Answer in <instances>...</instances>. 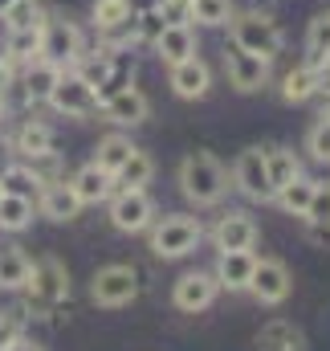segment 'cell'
I'll return each instance as SVG.
<instances>
[{
	"label": "cell",
	"instance_id": "cell-34",
	"mask_svg": "<svg viewBox=\"0 0 330 351\" xmlns=\"http://www.w3.org/2000/svg\"><path fill=\"white\" fill-rule=\"evenodd\" d=\"M29 258L16 250V245H4L0 250V290H21L29 282Z\"/></svg>",
	"mask_w": 330,
	"mask_h": 351
},
{
	"label": "cell",
	"instance_id": "cell-9",
	"mask_svg": "<svg viewBox=\"0 0 330 351\" xmlns=\"http://www.w3.org/2000/svg\"><path fill=\"white\" fill-rule=\"evenodd\" d=\"M94 302L98 306H123L139 294V274L135 265H102L94 274V286H90Z\"/></svg>",
	"mask_w": 330,
	"mask_h": 351
},
{
	"label": "cell",
	"instance_id": "cell-1",
	"mask_svg": "<svg viewBox=\"0 0 330 351\" xmlns=\"http://www.w3.org/2000/svg\"><path fill=\"white\" fill-rule=\"evenodd\" d=\"M229 37H233L237 49L257 53V58H265V62H273V58L285 49V29H281V25L273 21V12H265V8L237 12V16L229 21Z\"/></svg>",
	"mask_w": 330,
	"mask_h": 351
},
{
	"label": "cell",
	"instance_id": "cell-6",
	"mask_svg": "<svg viewBox=\"0 0 330 351\" xmlns=\"http://www.w3.org/2000/svg\"><path fill=\"white\" fill-rule=\"evenodd\" d=\"M155 221V204L147 196V188H114L110 196V225L118 233H143Z\"/></svg>",
	"mask_w": 330,
	"mask_h": 351
},
{
	"label": "cell",
	"instance_id": "cell-16",
	"mask_svg": "<svg viewBox=\"0 0 330 351\" xmlns=\"http://www.w3.org/2000/svg\"><path fill=\"white\" fill-rule=\"evenodd\" d=\"M216 290H220L216 274H200V269H196V274H183V278L175 282V306L188 311V315H196V311L212 306Z\"/></svg>",
	"mask_w": 330,
	"mask_h": 351
},
{
	"label": "cell",
	"instance_id": "cell-8",
	"mask_svg": "<svg viewBox=\"0 0 330 351\" xmlns=\"http://www.w3.org/2000/svg\"><path fill=\"white\" fill-rule=\"evenodd\" d=\"M131 21H135V0H94L90 4V25L98 37H106V45H127Z\"/></svg>",
	"mask_w": 330,
	"mask_h": 351
},
{
	"label": "cell",
	"instance_id": "cell-29",
	"mask_svg": "<svg viewBox=\"0 0 330 351\" xmlns=\"http://www.w3.org/2000/svg\"><path fill=\"white\" fill-rule=\"evenodd\" d=\"M314 184H318V180H310V176H294L285 188H277V204H281L290 217H306V208H310V200H314Z\"/></svg>",
	"mask_w": 330,
	"mask_h": 351
},
{
	"label": "cell",
	"instance_id": "cell-17",
	"mask_svg": "<svg viewBox=\"0 0 330 351\" xmlns=\"http://www.w3.org/2000/svg\"><path fill=\"white\" fill-rule=\"evenodd\" d=\"M212 241H216L220 254H229V250H253V241H257V221H253L249 213H225V217L216 221V229H212Z\"/></svg>",
	"mask_w": 330,
	"mask_h": 351
},
{
	"label": "cell",
	"instance_id": "cell-43",
	"mask_svg": "<svg viewBox=\"0 0 330 351\" xmlns=\"http://www.w3.org/2000/svg\"><path fill=\"white\" fill-rule=\"evenodd\" d=\"M12 156H16V152H12V143L0 135V180H4V172H8V168H12Z\"/></svg>",
	"mask_w": 330,
	"mask_h": 351
},
{
	"label": "cell",
	"instance_id": "cell-39",
	"mask_svg": "<svg viewBox=\"0 0 330 351\" xmlns=\"http://www.w3.org/2000/svg\"><path fill=\"white\" fill-rule=\"evenodd\" d=\"M155 8L164 12L167 25H192V16H188V4H183V0H155Z\"/></svg>",
	"mask_w": 330,
	"mask_h": 351
},
{
	"label": "cell",
	"instance_id": "cell-47",
	"mask_svg": "<svg viewBox=\"0 0 330 351\" xmlns=\"http://www.w3.org/2000/svg\"><path fill=\"white\" fill-rule=\"evenodd\" d=\"M261 4H273V0H257V8H261Z\"/></svg>",
	"mask_w": 330,
	"mask_h": 351
},
{
	"label": "cell",
	"instance_id": "cell-44",
	"mask_svg": "<svg viewBox=\"0 0 330 351\" xmlns=\"http://www.w3.org/2000/svg\"><path fill=\"white\" fill-rule=\"evenodd\" d=\"M318 94H330V62L318 66Z\"/></svg>",
	"mask_w": 330,
	"mask_h": 351
},
{
	"label": "cell",
	"instance_id": "cell-30",
	"mask_svg": "<svg viewBox=\"0 0 330 351\" xmlns=\"http://www.w3.org/2000/svg\"><path fill=\"white\" fill-rule=\"evenodd\" d=\"M29 225H33V200L4 192V196H0V229H4V233H21V229H29Z\"/></svg>",
	"mask_w": 330,
	"mask_h": 351
},
{
	"label": "cell",
	"instance_id": "cell-7",
	"mask_svg": "<svg viewBox=\"0 0 330 351\" xmlns=\"http://www.w3.org/2000/svg\"><path fill=\"white\" fill-rule=\"evenodd\" d=\"M45 102H49L58 114H66V119H82V114H94V110H98V94H94V86L86 82L78 70H62L58 86L49 90Z\"/></svg>",
	"mask_w": 330,
	"mask_h": 351
},
{
	"label": "cell",
	"instance_id": "cell-18",
	"mask_svg": "<svg viewBox=\"0 0 330 351\" xmlns=\"http://www.w3.org/2000/svg\"><path fill=\"white\" fill-rule=\"evenodd\" d=\"M58 78H62V66H53V62H45V58H33V62L21 66V78H16V82L25 90L29 106H37V102L49 98V90L58 86Z\"/></svg>",
	"mask_w": 330,
	"mask_h": 351
},
{
	"label": "cell",
	"instance_id": "cell-14",
	"mask_svg": "<svg viewBox=\"0 0 330 351\" xmlns=\"http://www.w3.org/2000/svg\"><path fill=\"white\" fill-rule=\"evenodd\" d=\"M290 286H294V278H290V269L285 262H277V258H257V269H253V282H249V290L261 298V302H285L290 298Z\"/></svg>",
	"mask_w": 330,
	"mask_h": 351
},
{
	"label": "cell",
	"instance_id": "cell-40",
	"mask_svg": "<svg viewBox=\"0 0 330 351\" xmlns=\"http://www.w3.org/2000/svg\"><path fill=\"white\" fill-rule=\"evenodd\" d=\"M21 335H16V319L12 315H0V351L8 348V343H16Z\"/></svg>",
	"mask_w": 330,
	"mask_h": 351
},
{
	"label": "cell",
	"instance_id": "cell-49",
	"mask_svg": "<svg viewBox=\"0 0 330 351\" xmlns=\"http://www.w3.org/2000/svg\"><path fill=\"white\" fill-rule=\"evenodd\" d=\"M0 196H4V184H0Z\"/></svg>",
	"mask_w": 330,
	"mask_h": 351
},
{
	"label": "cell",
	"instance_id": "cell-20",
	"mask_svg": "<svg viewBox=\"0 0 330 351\" xmlns=\"http://www.w3.org/2000/svg\"><path fill=\"white\" fill-rule=\"evenodd\" d=\"M70 188L78 192V200H82V204H102V200H110V196H114V176L102 172V168L90 160L86 168H78V172H74Z\"/></svg>",
	"mask_w": 330,
	"mask_h": 351
},
{
	"label": "cell",
	"instance_id": "cell-33",
	"mask_svg": "<svg viewBox=\"0 0 330 351\" xmlns=\"http://www.w3.org/2000/svg\"><path fill=\"white\" fill-rule=\"evenodd\" d=\"M167 29L164 12L151 4V8H135V21H131V45H155L160 33Z\"/></svg>",
	"mask_w": 330,
	"mask_h": 351
},
{
	"label": "cell",
	"instance_id": "cell-37",
	"mask_svg": "<svg viewBox=\"0 0 330 351\" xmlns=\"http://www.w3.org/2000/svg\"><path fill=\"white\" fill-rule=\"evenodd\" d=\"M306 152H310L318 164H330V114L327 110H322L318 123L310 127V135H306Z\"/></svg>",
	"mask_w": 330,
	"mask_h": 351
},
{
	"label": "cell",
	"instance_id": "cell-25",
	"mask_svg": "<svg viewBox=\"0 0 330 351\" xmlns=\"http://www.w3.org/2000/svg\"><path fill=\"white\" fill-rule=\"evenodd\" d=\"M314 94H318V66H310V62L294 66V70L281 78V98H285V102H310Z\"/></svg>",
	"mask_w": 330,
	"mask_h": 351
},
{
	"label": "cell",
	"instance_id": "cell-36",
	"mask_svg": "<svg viewBox=\"0 0 330 351\" xmlns=\"http://www.w3.org/2000/svg\"><path fill=\"white\" fill-rule=\"evenodd\" d=\"M0 21H4V29H33V25L45 21V12H41L37 0H12V8H8Z\"/></svg>",
	"mask_w": 330,
	"mask_h": 351
},
{
	"label": "cell",
	"instance_id": "cell-45",
	"mask_svg": "<svg viewBox=\"0 0 330 351\" xmlns=\"http://www.w3.org/2000/svg\"><path fill=\"white\" fill-rule=\"evenodd\" d=\"M4 351H41V348H33V343H25V339H16V343H8Z\"/></svg>",
	"mask_w": 330,
	"mask_h": 351
},
{
	"label": "cell",
	"instance_id": "cell-15",
	"mask_svg": "<svg viewBox=\"0 0 330 351\" xmlns=\"http://www.w3.org/2000/svg\"><path fill=\"white\" fill-rule=\"evenodd\" d=\"M37 208H41V217H49V221H74L78 213H82V200H78V192L70 188V180H49L45 188H41V196H37Z\"/></svg>",
	"mask_w": 330,
	"mask_h": 351
},
{
	"label": "cell",
	"instance_id": "cell-4",
	"mask_svg": "<svg viewBox=\"0 0 330 351\" xmlns=\"http://www.w3.org/2000/svg\"><path fill=\"white\" fill-rule=\"evenodd\" d=\"M86 53V33L66 21V16H45V29H41V58L62 66V70H74L78 58Z\"/></svg>",
	"mask_w": 330,
	"mask_h": 351
},
{
	"label": "cell",
	"instance_id": "cell-19",
	"mask_svg": "<svg viewBox=\"0 0 330 351\" xmlns=\"http://www.w3.org/2000/svg\"><path fill=\"white\" fill-rule=\"evenodd\" d=\"M151 49L160 53L164 66H179V62H188V58L200 53V45H196V29H192V25H167Z\"/></svg>",
	"mask_w": 330,
	"mask_h": 351
},
{
	"label": "cell",
	"instance_id": "cell-24",
	"mask_svg": "<svg viewBox=\"0 0 330 351\" xmlns=\"http://www.w3.org/2000/svg\"><path fill=\"white\" fill-rule=\"evenodd\" d=\"M188 16L200 29H229V21L237 16L233 0H188Z\"/></svg>",
	"mask_w": 330,
	"mask_h": 351
},
{
	"label": "cell",
	"instance_id": "cell-13",
	"mask_svg": "<svg viewBox=\"0 0 330 351\" xmlns=\"http://www.w3.org/2000/svg\"><path fill=\"white\" fill-rule=\"evenodd\" d=\"M167 86L175 90V98L196 102V98H204V94L212 90V70H208V62L196 53V58H188V62H179V66H167Z\"/></svg>",
	"mask_w": 330,
	"mask_h": 351
},
{
	"label": "cell",
	"instance_id": "cell-3",
	"mask_svg": "<svg viewBox=\"0 0 330 351\" xmlns=\"http://www.w3.org/2000/svg\"><path fill=\"white\" fill-rule=\"evenodd\" d=\"M21 290H29V311L49 315L53 306H62L70 298V274L58 258H41L29 265V282Z\"/></svg>",
	"mask_w": 330,
	"mask_h": 351
},
{
	"label": "cell",
	"instance_id": "cell-48",
	"mask_svg": "<svg viewBox=\"0 0 330 351\" xmlns=\"http://www.w3.org/2000/svg\"><path fill=\"white\" fill-rule=\"evenodd\" d=\"M327 114H330V94H327Z\"/></svg>",
	"mask_w": 330,
	"mask_h": 351
},
{
	"label": "cell",
	"instance_id": "cell-2",
	"mask_svg": "<svg viewBox=\"0 0 330 351\" xmlns=\"http://www.w3.org/2000/svg\"><path fill=\"white\" fill-rule=\"evenodd\" d=\"M179 192L192 204H200V208L204 204H216L229 192V172L220 168V160L212 152H192L179 164Z\"/></svg>",
	"mask_w": 330,
	"mask_h": 351
},
{
	"label": "cell",
	"instance_id": "cell-50",
	"mask_svg": "<svg viewBox=\"0 0 330 351\" xmlns=\"http://www.w3.org/2000/svg\"><path fill=\"white\" fill-rule=\"evenodd\" d=\"M183 4H188V0H183Z\"/></svg>",
	"mask_w": 330,
	"mask_h": 351
},
{
	"label": "cell",
	"instance_id": "cell-35",
	"mask_svg": "<svg viewBox=\"0 0 330 351\" xmlns=\"http://www.w3.org/2000/svg\"><path fill=\"white\" fill-rule=\"evenodd\" d=\"M4 192H12V196H25V200H33V196H41V188H45V180L33 172V164H12L8 172H4Z\"/></svg>",
	"mask_w": 330,
	"mask_h": 351
},
{
	"label": "cell",
	"instance_id": "cell-12",
	"mask_svg": "<svg viewBox=\"0 0 330 351\" xmlns=\"http://www.w3.org/2000/svg\"><path fill=\"white\" fill-rule=\"evenodd\" d=\"M98 106H102L106 123H114V127H139V123H147V114H151V98H147L139 86L118 90V94L102 98Z\"/></svg>",
	"mask_w": 330,
	"mask_h": 351
},
{
	"label": "cell",
	"instance_id": "cell-32",
	"mask_svg": "<svg viewBox=\"0 0 330 351\" xmlns=\"http://www.w3.org/2000/svg\"><path fill=\"white\" fill-rule=\"evenodd\" d=\"M135 152V143L127 139V135H106V139H98V152H94V164L102 168V172H118L123 164H127V156Z\"/></svg>",
	"mask_w": 330,
	"mask_h": 351
},
{
	"label": "cell",
	"instance_id": "cell-11",
	"mask_svg": "<svg viewBox=\"0 0 330 351\" xmlns=\"http://www.w3.org/2000/svg\"><path fill=\"white\" fill-rule=\"evenodd\" d=\"M225 78L229 86L241 90V94H257L261 86H269V62L257 58V53H245L237 45L225 49Z\"/></svg>",
	"mask_w": 330,
	"mask_h": 351
},
{
	"label": "cell",
	"instance_id": "cell-27",
	"mask_svg": "<svg viewBox=\"0 0 330 351\" xmlns=\"http://www.w3.org/2000/svg\"><path fill=\"white\" fill-rule=\"evenodd\" d=\"M265 152V168H269V184H273V192L277 188H285L294 176H302V164H298V156L290 152V147H261Z\"/></svg>",
	"mask_w": 330,
	"mask_h": 351
},
{
	"label": "cell",
	"instance_id": "cell-41",
	"mask_svg": "<svg viewBox=\"0 0 330 351\" xmlns=\"http://www.w3.org/2000/svg\"><path fill=\"white\" fill-rule=\"evenodd\" d=\"M306 237H310L314 245H322V250H327V245H330V225H314V221H306Z\"/></svg>",
	"mask_w": 330,
	"mask_h": 351
},
{
	"label": "cell",
	"instance_id": "cell-23",
	"mask_svg": "<svg viewBox=\"0 0 330 351\" xmlns=\"http://www.w3.org/2000/svg\"><path fill=\"white\" fill-rule=\"evenodd\" d=\"M41 29H45V21L33 25V29H8V37H4V58H8L12 66H25V62L41 58Z\"/></svg>",
	"mask_w": 330,
	"mask_h": 351
},
{
	"label": "cell",
	"instance_id": "cell-42",
	"mask_svg": "<svg viewBox=\"0 0 330 351\" xmlns=\"http://www.w3.org/2000/svg\"><path fill=\"white\" fill-rule=\"evenodd\" d=\"M12 78H16V74H12V62L0 58V102H4V94H8V86H12Z\"/></svg>",
	"mask_w": 330,
	"mask_h": 351
},
{
	"label": "cell",
	"instance_id": "cell-31",
	"mask_svg": "<svg viewBox=\"0 0 330 351\" xmlns=\"http://www.w3.org/2000/svg\"><path fill=\"white\" fill-rule=\"evenodd\" d=\"M306 62H310V66L330 62V12H318V16L306 25Z\"/></svg>",
	"mask_w": 330,
	"mask_h": 351
},
{
	"label": "cell",
	"instance_id": "cell-26",
	"mask_svg": "<svg viewBox=\"0 0 330 351\" xmlns=\"http://www.w3.org/2000/svg\"><path fill=\"white\" fill-rule=\"evenodd\" d=\"M257 351H302V331L285 319H273L261 327L257 335Z\"/></svg>",
	"mask_w": 330,
	"mask_h": 351
},
{
	"label": "cell",
	"instance_id": "cell-21",
	"mask_svg": "<svg viewBox=\"0 0 330 351\" xmlns=\"http://www.w3.org/2000/svg\"><path fill=\"white\" fill-rule=\"evenodd\" d=\"M12 152L25 156V160H41V156H53V131L37 119H25L12 135Z\"/></svg>",
	"mask_w": 330,
	"mask_h": 351
},
{
	"label": "cell",
	"instance_id": "cell-38",
	"mask_svg": "<svg viewBox=\"0 0 330 351\" xmlns=\"http://www.w3.org/2000/svg\"><path fill=\"white\" fill-rule=\"evenodd\" d=\"M306 221H314V225H330V184H314V200H310V208H306Z\"/></svg>",
	"mask_w": 330,
	"mask_h": 351
},
{
	"label": "cell",
	"instance_id": "cell-5",
	"mask_svg": "<svg viewBox=\"0 0 330 351\" xmlns=\"http://www.w3.org/2000/svg\"><path fill=\"white\" fill-rule=\"evenodd\" d=\"M200 237H204V229H200V221L196 217H179V213H171L164 217L155 229H151V250H155V258H188L196 245H200Z\"/></svg>",
	"mask_w": 330,
	"mask_h": 351
},
{
	"label": "cell",
	"instance_id": "cell-22",
	"mask_svg": "<svg viewBox=\"0 0 330 351\" xmlns=\"http://www.w3.org/2000/svg\"><path fill=\"white\" fill-rule=\"evenodd\" d=\"M253 269H257L253 250H229V254H220V262H216V282L229 286V290H249Z\"/></svg>",
	"mask_w": 330,
	"mask_h": 351
},
{
	"label": "cell",
	"instance_id": "cell-10",
	"mask_svg": "<svg viewBox=\"0 0 330 351\" xmlns=\"http://www.w3.org/2000/svg\"><path fill=\"white\" fill-rule=\"evenodd\" d=\"M233 184L249 200H273V184H269V168H265V152L261 147H245L233 164Z\"/></svg>",
	"mask_w": 330,
	"mask_h": 351
},
{
	"label": "cell",
	"instance_id": "cell-46",
	"mask_svg": "<svg viewBox=\"0 0 330 351\" xmlns=\"http://www.w3.org/2000/svg\"><path fill=\"white\" fill-rule=\"evenodd\" d=\"M8 8H12V0H0V16H4V12H8Z\"/></svg>",
	"mask_w": 330,
	"mask_h": 351
},
{
	"label": "cell",
	"instance_id": "cell-28",
	"mask_svg": "<svg viewBox=\"0 0 330 351\" xmlns=\"http://www.w3.org/2000/svg\"><path fill=\"white\" fill-rule=\"evenodd\" d=\"M151 176H155V160H151L147 152L135 147V152L127 156V164L114 172V188H147Z\"/></svg>",
	"mask_w": 330,
	"mask_h": 351
}]
</instances>
